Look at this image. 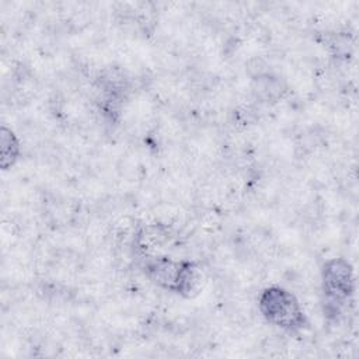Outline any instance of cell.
I'll return each mask as SVG.
<instances>
[{
    "label": "cell",
    "instance_id": "1",
    "mask_svg": "<svg viewBox=\"0 0 359 359\" xmlns=\"http://www.w3.org/2000/svg\"><path fill=\"white\" fill-rule=\"evenodd\" d=\"M259 318L271 328L299 341L309 348H320V337L314 328L306 304L290 287L280 283L262 286L255 296Z\"/></svg>",
    "mask_w": 359,
    "mask_h": 359
},
{
    "label": "cell",
    "instance_id": "2",
    "mask_svg": "<svg viewBox=\"0 0 359 359\" xmlns=\"http://www.w3.org/2000/svg\"><path fill=\"white\" fill-rule=\"evenodd\" d=\"M136 266L149 285L184 300L196 299L205 287L203 268L191 257L153 255L140 259Z\"/></svg>",
    "mask_w": 359,
    "mask_h": 359
},
{
    "label": "cell",
    "instance_id": "3",
    "mask_svg": "<svg viewBox=\"0 0 359 359\" xmlns=\"http://www.w3.org/2000/svg\"><path fill=\"white\" fill-rule=\"evenodd\" d=\"M24 157V142L18 132L1 123L0 132V167L1 172H7L17 167Z\"/></svg>",
    "mask_w": 359,
    "mask_h": 359
}]
</instances>
